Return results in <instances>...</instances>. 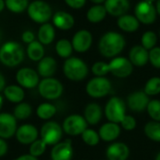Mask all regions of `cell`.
Here are the masks:
<instances>
[{
	"label": "cell",
	"mask_w": 160,
	"mask_h": 160,
	"mask_svg": "<svg viewBox=\"0 0 160 160\" xmlns=\"http://www.w3.org/2000/svg\"><path fill=\"white\" fill-rule=\"evenodd\" d=\"M55 37V31L53 26L51 23L45 22L42 23V25L39 27L38 29V41L43 45H48L50 43H52Z\"/></svg>",
	"instance_id": "484cf974"
},
{
	"label": "cell",
	"mask_w": 160,
	"mask_h": 160,
	"mask_svg": "<svg viewBox=\"0 0 160 160\" xmlns=\"http://www.w3.org/2000/svg\"><path fill=\"white\" fill-rule=\"evenodd\" d=\"M6 7V4H5V1L4 0H0V12L4 9V8Z\"/></svg>",
	"instance_id": "c3c4849f"
},
{
	"label": "cell",
	"mask_w": 160,
	"mask_h": 160,
	"mask_svg": "<svg viewBox=\"0 0 160 160\" xmlns=\"http://www.w3.org/2000/svg\"><path fill=\"white\" fill-rule=\"evenodd\" d=\"M125 45L126 40L121 34L108 32L101 37L98 42V49L103 56L111 58L119 54L125 48Z\"/></svg>",
	"instance_id": "6da1fadb"
},
{
	"label": "cell",
	"mask_w": 160,
	"mask_h": 160,
	"mask_svg": "<svg viewBox=\"0 0 160 160\" xmlns=\"http://www.w3.org/2000/svg\"><path fill=\"white\" fill-rule=\"evenodd\" d=\"M57 63L51 56L43 57L38 65V72L43 78H51L56 71Z\"/></svg>",
	"instance_id": "603a6c76"
},
{
	"label": "cell",
	"mask_w": 160,
	"mask_h": 160,
	"mask_svg": "<svg viewBox=\"0 0 160 160\" xmlns=\"http://www.w3.org/2000/svg\"><path fill=\"white\" fill-rule=\"evenodd\" d=\"M27 12L30 19L38 23L47 22L52 15V10L50 5L42 0H35L31 2L27 8Z\"/></svg>",
	"instance_id": "5b68a950"
},
{
	"label": "cell",
	"mask_w": 160,
	"mask_h": 160,
	"mask_svg": "<svg viewBox=\"0 0 160 160\" xmlns=\"http://www.w3.org/2000/svg\"><path fill=\"white\" fill-rule=\"evenodd\" d=\"M157 41H158L157 35L152 31H147L142 35V46L143 48H145L147 51L152 50L153 48H155V45L157 44Z\"/></svg>",
	"instance_id": "f35d334b"
},
{
	"label": "cell",
	"mask_w": 160,
	"mask_h": 160,
	"mask_svg": "<svg viewBox=\"0 0 160 160\" xmlns=\"http://www.w3.org/2000/svg\"><path fill=\"white\" fill-rule=\"evenodd\" d=\"M6 7L13 13H21L28 8V0H6Z\"/></svg>",
	"instance_id": "e575fe53"
},
{
	"label": "cell",
	"mask_w": 160,
	"mask_h": 160,
	"mask_svg": "<svg viewBox=\"0 0 160 160\" xmlns=\"http://www.w3.org/2000/svg\"><path fill=\"white\" fill-rule=\"evenodd\" d=\"M82 140L88 146H96L99 143L100 137L98 132L92 128H86L82 133Z\"/></svg>",
	"instance_id": "836d02e7"
},
{
	"label": "cell",
	"mask_w": 160,
	"mask_h": 160,
	"mask_svg": "<svg viewBox=\"0 0 160 160\" xmlns=\"http://www.w3.org/2000/svg\"><path fill=\"white\" fill-rule=\"evenodd\" d=\"M8 152V143L4 139L0 138V158L5 156Z\"/></svg>",
	"instance_id": "f6af8a7d"
},
{
	"label": "cell",
	"mask_w": 160,
	"mask_h": 160,
	"mask_svg": "<svg viewBox=\"0 0 160 160\" xmlns=\"http://www.w3.org/2000/svg\"><path fill=\"white\" fill-rule=\"evenodd\" d=\"M117 24L119 28L122 29L123 31L131 33V32H135L138 30L140 26V22L135 16L125 14L119 17L117 21Z\"/></svg>",
	"instance_id": "d4e9b609"
},
{
	"label": "cell",
	"mask_w": 160,
	"mask_h": 160,
	"mask_svg": "<svg viewBox=\"0 0 160 160\" xmlns=\"http://www.w3.org/2000/svg\"><path fill=\"white\" fill-rule=\"evenodd\" d=\"M157 8L153 3H149L144 0L138 3L135 8V17L139 22L144 24L154 23L157 19Z\"/></svg>",
	"instance_id": "30bf717a"
},
{
	"label": "cell",
	"mask_w": 160,
	"mask_h": 160,
	"mask_svg": "<svg viewBox=\"0 0 160 160\" xmlns=\"http://www.w3.org/2000/svg\"><path fill=\"white\" fill-rule=\"evenodd\" d=\"M86 0H65L68 6L72 8H81L84 6Z\"/></svg>",
	"instance_id": "7bdbcfd3"
},
{
	"label": "cell",
	"mask_w": 160,
	"mask_h": 160,
	"mask_svg": "<svg viewBox=\"0 0 160 160\" xmlns=\"http://www.w3.org/2000/svg\"><path fill=\"white\" fill-rule=\"evenodd\" d=\"M144 134L146 137L156 142H160V122L150 121L144 126Z\"/></svg>",
	"instance_id": "f546056e"
},
{
	"label": "cell",
	"mask_w": 160,
	"mask_h": 160,
	"mask_svg": "<svg viewBox=\"0 0 160 160\" xmlns=\"http://www.w3.org/2000/svg\"><path fill=\"white\" fill-rule=\"evenodd\" d=\"M146 95L149 97L157 96L160 94V78L159 77H153L147 81L144 86V90Z\"/></svg>",
	"instance_id": "d590c367"
},
{
	"label": "cell",
	"mask_w": 160,
	"mask_h": 160,
	"mask_svg": "<svg viewBox=\"0 0 160 160\" xmlns=\"http://www.w3.org/2000/svg\"><path fill=\"white\" fill-rule=\"evenodd\" d=\"M22 39L23 42L29 44V43H31V42H33L35 40V35H34V33L32 31L26 30L22 34Z\"/></svg>",
	"instance_id": "ee69618b"
},
{
	"label": "cell",
	"mask_w": 160,
	"mask_h": 160,
	"mask_svg": "<svg viewBox=\"0 0 160 160\" xmlns=\"http://www.w3.org/2000/svg\"><path fill=\"white\" fill-rule=\"evenodd\" d=\"M157 11L160 15V0H158V2H157Z\"/></svg>",
	"instance_id": "681fc988"
},
{
	"label": "cell",
	"mask_w": 160,
	"mask_h": 160,
	"mask_svg": "<svg viewBox=\"0 0 160 160\" xmlns=\"http://www.w3.org/2000/svg\"><path fill=\"white\" fill-rule=\"evenodd\" d=\"M102 115H103V112L100 105L95 102L89 103L85 107L83 112V117L85 118L87 124L92 126L98 125L102 119Z\"/></svg>",
	"instance_id": "44dd1931"
},
{
	"label": "cell",
	"mask_w": 160,
	"mask_h": 160,
	"mask_svg": "<svg viewBox=\"0 0 160 160\" xmlns=\"http://www.w3.org/2000/svg\"><path fill=\"white\" fill-rule=\"evenodd\" d=\"M2 37H3V33H2V31H1V29H0V41H1V39H2Z\"/></svg>",
	"instance_id": "db71d44e"
},
{
	"label": "cell",
	"mask_w": 160,
	"mask_h": 160,
	"mask_svg": "<svg viewBox=\"0 0 160 160\" xmlns=\"http://www.w3.org/2000/svg\"><path fill=\"white\" fill-rule=\"evenodd\" d=\"M156 160H160V152L157 155V157H156Z\"/></svg>",
	"instance_id": "f5cc1de1"
},
{
	"label": "cell",
	"mask_w": 160,
	"mask_h": 160,
	"mask_svg": "<svg viewBox=\"0 0 160 160\" xmlns=\"http://www.w3.org/2000/svg\"><path fill=\"white\" fill-rule=\"evenodd\" d=\"M32 113V107L26 102L19 103L13 111V115L16 119L19 120H25L30 117Z\"/></svg>",
	"instance_id": "d6a6232c"
},
{
	"label": "cell",
	"mask_w": 160,
	"mask_h": 160,
	"mask_svg": "<svg viewBox=\"0 0 160 160\" xmlns=\"http://www.w3.org/2000/svg\"><path fill=\"white\" fill-rule=\"evenodd\" d=\"M46 146H47V144L41 139H38L33 143L30 144L29 154L35 158L40 157L46 151Z\"/></svg>",
	"instance_id": "74e56055"
},
{
	"label": "cell",
	"mask_w": 160,
	"mask_h": 160,
	"mask_svg": "<svg viewBox=\"0 0 160 160\" xmlns=\"http://www.w3.org/2000/svg\"><path fill=\"white\" fill-rule=\"evenodd\" d=\"M129 6L128 0H106L104 5L107 12L116 17L125 15L129 9Z\"/></svg>",
	"instance_id": "ffe728a7"
},
{
	"label": "cell",
	"mask_w": 160,
	"mask_h": 160,
	"mask_svg": "<svg viewBox=\"0 0 160 160\" xmlns=\"http://www.w3.org/2000/svg\"><path fill=\"white\" fill-rule=\"evenodd\" d=\"M2 106H3V98L0 96V110H1V108H2Z\"/></svg>",
	"instance_id": "816d5d0a"
},
{
	"label": "cell",
	"mask_w": 160,
	"mask_h": 160,
	"mask_svg": "<svg viewBox=\"0 0 160 160\" xmlns=\"http://www.w3.org/2000/svg\"><path fill=\"white\" fill-rule=\"evenodd\" d=\"M82 160H86V159H82Z\"/></svg>",
	"instance_id": "9f6ffc18"
},
{
	"label": "cell",
	"mask_w": 160,
	"mask_h": 160,
	"mask_svg": "<svg viewBox=\"0 0 160 160\" xmlns=\"http://www.w3.org/2000/svg\"><path fill=\"white\" fill-rule=\"evenodd\" d=\"M65 76L73 82H80L86 78L88 75L87 65L78 57L68 58L63 66Z\"/></svg>",
	"instance_id": "3957f363"
},
{
	"label": "cell",
	"mask_w": 160,
	"mask_h": 160,
	"mask_svg": "<svg viewBox=\"0 0 160 160\" xmlns=\"http://www.w3.org/2000/svg\"><path fill=\"white\" fill-rule=\"evenodd\" d=\"M87 122L82 115L71 114L68 116L63 123V130L69 136H78L87 128Z\"/></svg>",
	"instance_id": "9c48e42d"
},
{
	"label": "cell",
	"mask_w": 160,
	"mask_h": 160,
	"mask_svg": "<svg viewBox=\"0 0 160 160\" xmlns=\"http://www.w3.org/2000/svg\"><path fill=\"white\" fill-rule=\"evenodd\" d=\"M106 14H107V10L104 6L96 5L88 9L86 17L90 22L98 23L106 17Z\"/></svg>",
	"instance_id": "83f0119b"
},
{
	"label": "cell",
	"mask_w": 160,
	"mask_h": 160,
	"mask_svg": "<svg viewBox=\"0 0 160 160\" xmlns=\"http://www.w3.org/2000/svg\"><path fill=\"white\" fill-rule=\"evenodd\" d=\"M85 90L91 98H100L110 94L112 83L105 77H95L87 82Z\"/></svg>",
	"instance_id": "52a82bcc"
},
{
	"label": "cell",
	"mask_w": 160,
	"mask_h": 160,
	"mask_svg": "<svg viewBox=\"0 0 160 160\" xmlns=\"http://www.w3.org/2000/svg\"><path fill=\"white\" fill-rule=\"evenodd\" d=\"M130 151L125 142H112L106 149V157L108 160H127Z\"/></svg>",
	"instance_id": "ac0fdd59"
},
{
	"label": "cell",
	"mask_w": 160,
	"mask_h": 160,
	"mask_svg": "<svg viewBox=\"0 0 160 160\" xmlns=\"http://www.w3.org/2000/svg\"><path fill=\"white\" fill-rule=\"evenodd\" d=\"M56 113V107L51 103H41L37 109V115L42 120H49Z\"/></svg>",
	"instance_id": "4dcf8cb0"
},
{
	"label": "cell",
	"mask_w": 160,
	"mask_h": 160,
	"mask_svg": "<svg viewBox=\"0 0 160 160\" xmlns=\"http://www.w3.org/2000/svg\"><path fill=\"white\" fill-rule=\"evenodd\" d=\"M63 136L62 127L54 122L49 121L45 123L40 129V138L47 145H55L60 142Z\"/></svg>",
	"instance_id": "ba28073f"
},
{
	"label": "cell",
	"mask_w": 160,
	"mask_h": 160,
	"mask_svg": "<svg viewBox=\"0 0 160 160\" xmlns=\"http://www.w3.org/2000/svg\"><path fill=\"white\" fill-rule=\"evenodd\" d=\"M4 95L7 99L12 103H21L24 98V91L19 85H8L4 89Z\"/></svg>",
	"instance_id": "4316f807"
},
{
	"label": "cell",
	"mask_w": 160,
	"mask_h": 160,
	"mask_svg": "<svg viewBox=\"0 0 160 160\" xmlns=\"http://www.w3.org/2000/svg\"><path fill=\"white\" fill-rule=\"evenodd\" d=\"M149 101V96L146 95L144 91H135L131 93L127 98L128 108L135 112H142L145 111Z\"/></svg>",
	"instance_id": "5bb4252c"
},
{
	"label": "cell",
	"mask_w": 160,
	"mask_h": 160,
	"mask_svg": "<svg viewBox=\"0 0 160 160\" xmlns=\"http://www.w3.org/2000/svg\"><path fill=\"white\" fill-rule=\"evenodd\" d=\"M17 141L22 144H31L36 140H38V129L35 126L30 124H24L22 125L17 128V131L15 133Z\"/></svg>",
	"instance_id": "2e32d148"
},
{
	"label": "cell",
	"mask_w": 160,
	"mask_h": 160,
	"mask_svg": "<svg viewBox=\"0 0 160 160\" xmlns=\"http://www.w3.org/2000/svg\"><path fill=\"white\" fill-rule=\"evenodd\" d=\"M27 55L32 61H40L44 57V48L43 45L37 40L28 44Z\"/></svg>",
	"instance_id": "f1b7e54d"
},
{
	"label": "cell",
	"mask_w": 160,
	"mask_h": 160,
	"mask_svg": "<svg viewBox=\"0 0 160 160\" xmlns=\"http://www.w3.org/2000/svg\"><path fill=\"white\" fill-rule=\"evenodd\" d=\"M14 160H38L37 158L31 156L30 154L29 155H22V156H20L18 157L17 158H15Z\"/></svg>",
	"instance_id": "bcb514c9"
},
{
	"label": "cell",
	"mask_w": 160,
	"mask_h": 160,
	"mask_svg": "<svg viewBox=\"0 0 160 160\" xmlns=\"http://www.w3.org/2000/svg\"><path fill=\"white\" fill-rule=\"evenodd\" d=\"M129 60L133 66L143 67L149 61V52L142 46H134L129 52Z\"/></svg>",
	"instance_id": "7402d4cb"
},
{
	"label": "cell",
	"mask_w": 160,
	"mask_h": 160,
	"mask_svg": "<svg viewBox=\"0 0 160 160\" xmlns=\"http://www.w3.org/2000/svg\"><path fill=\"white\" fill-rule=\"evenodd\" d=\"M92 72L96 77H104L110 72L109 64L105 62H96L92 67Z\"/></svg>",
	"instance_id": "ab89813d"
},
{
	"label": "cell",
	"mask_w": 160,
	"mask_h": 160,
	"mask_svg": "<svg viewBox=\"0 0 160 160\" xmlns=\"http://www.w3.org/2000/svg\"><path fill=\"white\" fill-rule=\"evenodd\" d=\"M16 81L21 85L27 89L35 88L39 83L38 73L30 68H22L19 69L16 73Z\"/></svg>",
	"instance_id": "7c38bea8"
},
{
	"label": "cell",
	"mask_w": 160,
	"mask_h": 160,
	"mask_svg": "<svg viewBox=\"0 0 160 160\" xmlns=\"http://www.w3.org/2000/svg\"><path fill=\"white\" fill-rule=\"evenodd\" d=\"M17 131V122L13 114L8 112L0 113V138L10 139Z\"/></svg>",
	"instance_id": "4fadbf2b"
},
{
	"label": "cell",
	"mask_w": 160,
	"mask_h": 160,
	"mask_svg": "<svg viewBox=\"0 0 160 160\" xmlns=\"http://www.w3.org/2000/svg\"><path fill=\"white\" fill-rule=\"evenodd\" d=\"M126 102L119 97L111 98L105 105L104 114L109 122L120 124L126 114Z\"/></svg>",
	"instance_id": "277c9868"
},
{
	"label": "cell",
	"mask_w": 160,
	"mask_h": 160,
	"mask_svg": "<svg viewBox=\"0 0 160 160\" xmlns=\"http://www.w3.org/2000/svg\"><path fill=\"white\" fill-rule=\"evenodd\" d=\"M93 3H95V4H100V3H102V2H105L106 0H91Z\"/></svg>",
	"instance_id": "f907efd6"
},
{
	"label": "cell",
	"mask_w": 160,
	"mask_h": 160,
	"mask_svg": "<svg viewBox=\"0 0 160 160\" xmlns=\"http://www.w3.org/2000/svg\"><path fill=\"white\" fill-rule=\"evenodd\" d=\"M52 22L61 30H68L74 25V18L66 11H57L52 16Z\"/></svg>",
	"instance_id": "cb8c5ba5"
},
{
	"label": "cell",
	"mask_w": 160,
	"mask_h": 160,
	"mask_svg": "<svg viewBox=\"0 0 160 160\" xmlns=\"http://www.w3.org/2000/svg\"><path fill=\"white\" fill-rule=\"evenodd\" d=\"M24 57L22 45L16 41H8L0 48V62L9 68L20 65Z\"/></svg>",
	"instance_id": "7a4b0ae2"
},
{
	"label": "cell",
	"mask_w": 160,
	"mask_h": 160,
	"mask_svg": "<svg viewBox=\"0 0 160 160\" xmlns=\"http://www.w3.org/2000/svg\"><path fill=\"white\" fill-rule=\"evenodd\" d=\"M55 51L60 57L69 58V56L72 53L73 47L71 42L68 41V39H60L57 41L55 45Z\"/></svg>",
	"instance_id": "1f68e13d"
},
{
	"label": "cell",
	"mask_w": 160,
	"mask_h": 160,
	"mask_svg": "<svg viewBox=\"0 0 160 160\" xmlns=\"http://www.w3.org/2000/svg\"><path fill=\"white\" fill-rule=\"evenodd\" d=\"M120 133H121V127L119 126V124L112 123V122H108L103 124L98 130L100 140L107 142H111L118 139Z\"/></svg>",
	"instance_id": "d6986e66"
},
{
	"label": "cell",
	"mask_w": 160,
	"mask_h": 160,
	"mask_svg": "<svg viewBox=\"0 0 160 160\" xmlns=\"http://www.w3.org/2000/svg\"><path fill=\"white\" fill-rule=\"evenodd\" d=\"M121 128L125 129L126 131H132L137 127V121L136 119L131 115H126L122 122L120 123Z\"/></svg>",
	"instance_id": "60d3db41"
},
{
	"label": "cell",
	"mask_w": 160,
	"mask_h": 160,
	"mask_svg": "<svg viewBox=\"0 0 160 160\" xmlns=\"http://www.w3.org/2000/svg\"><path fill=\"white\" fill-rule=\"evenodd\" d=\"M5 86H6V80L4 75L0 72V92L5 89Z\"/></svg>",
	"instance_id": "7dc6e473"
},
{
	"label": "cell",
	"mask_w": 160,
	"mask_h": 160,
	"mask_svg": "<svg viewBox=\"0 0 160 160\" xmlns=\"http://www.w3.org/2000/svg\"><path fill=\"white\" fill-rule=\"evenodd\" d=\"M147 113L153 121L160 122V100L153 99L150 100L147 106Z\"/></svg>",
	"instance_id": "8d00e7d4"
},
{
	"label": "cell",
	"mask_w": 160,
	"mask_h": 160,
	"mask_svg": "<svg viewBox=\"0 0 160 160\" xmlns=\"http://www.w3.org/2000/svg\"><path fill=\"white\" fill-rule=\"evenodd\" d=\"M110 72L117 78H127L133 71V65L126 57H114L109 63Z\"/></svg>",
	"instance_id": "8fae6325"
},
{
	"label": "cell",
	"mask_w": 160,
	"mask_h": 160,
	"mask_svg": "<svg viewBox=\"0 0 160 160\" xmlns=\"http://www.w3.org/2000/svg\"><path fill=\"white\" fill-rule=\"evenodd\" d=\"M93 38L89 31L87 30H80L78 31L71 41L73 49L78 52H85L89 50L92 45Z\"/></svg>",
	"instance_id": "e0dca14e"
},
{
	"label": "cell",
	"mask_w": 160,
	"mask_h": 160,
	"mask_svg": "<svg viewBox=\"0 0 160 160\" xmlns=\"http://www.w3.org/2000/svg\"><path fill=\"white\" fill-rule=\"evenodd\" d=\"M64 88L62 83L54 78H44L38 83L39 95L49 100L59 98L63 94Z\"/></svg>",
	"instance_id": "8992f818"
},
{
	"label": "cell",
	"mask_w": 160,
	"mask_h": 160,
	"mask_svg": "<svg viewBox=\"0 0 160 160\" xmlns=\"http://www.w3.org/2000/svg\"><path fill=\"white\" fill-rule=\"evenodd\" d=\"M144 1H146V2H149V3H153L155 0H144Z\"/></svg>",
	"instance_id": "11a10c76"
},
{
	"label": "cell",
	"mask_w": 160,
	"mask_h": 160,
	"mask_svg": "<svg viewBox=\"0 0 160 160\" xmlns=\"http://www.w3.org/2000/svg\"><path fill=\"white\" fill-rule=\"evenodd\" d=\"M149 61L156 68H160V47H155L150 50Z\"/></svg>",
	"instance_id": "b9f144b4"
},
{
	"label": "cell",
	"mask_w": 160,
	"mask_h": 160,
	"mask_svg": "<svg viewBox=\"0 0 160 160\" xmlns=\"http://www.w3.org/2000/svg\"><path fill=\"white\" fill-rule=\"evenodd\" d=\"M73 158V147L71 140L67 139L53 145L51 152L52 160H71Z\"/></svg>",
	"instance_id": "9a60e30c"
}]
</instances>
